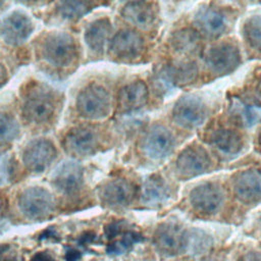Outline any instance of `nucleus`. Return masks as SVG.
<instances>
[{"label": "nucleus", "instance_id": "obj_43", "mask_svg": "<svg viewBox=\"0 0 261 261\" xmlns=\"http://www.w3.org/2000/svg\"><path fill=\"white\" fill-rule=\"evenodd\" d=\"M133 1H139V0H133Z\"/></svg>", "mask_w": 261, "mask_h": 261}, {"label": "nucleus", "instance_id": "obj_9", "mask_svg": "<svg viewBox=\"0 0 261 261\" xmlns=\"http://www.w3.org/2000/svg\"><path fill=\"white\" fill-rule=\"evenodd\" d=\"M174 144V137L166 126L154 124L145 135L142 148L150 159L161 160L172 152Z\"/></svg>", "mask_w": 261, "mask_h": 261}, {"label": "nucleus", "instance_id": "obj_39", "mask_svg": "<svg viewBox=\"0 0 261 261\" xmlns=\"http://www.w3.org/2000/svg\"><path fill=\"white\" fill-rule=\"evenodd\" d=\"M203 261H219V260L214 259V258H208V259H205V260H203Z\"/></svg>", "mask_w": 261, "mask_h": 261}, {"label": "nucleus", "instance_id": "obj_37", "mask_svg": "<svg viewBox=\"0 0 261 261\" xmlns=\"http://www.w3.org/2000/svg\"><path fill=\"white\" fill-rule=\"evenodd\" d=\"M15 1L24 6H36V5H41L45 3L47 0H15Z\"/></svg>", "mask_w": 261, "mask_h": 261}, {"label": "nucleus", "instance_id": "obj_27", "mask_svg": "<svg viewBox=\"0 0 261 261\" xmlns=\"http://www.w3.org/2000/svg\"><path fill=\"white\" fill-rule=\"evenodd\" d=\"M19 134V124L16 118L6 112H0V146L13 142Z\"/></svg>", "mask_w": 261, "mask_h": 261}, {"label": "nucleus", "instance_id": "obj_20", "mask_svg": "<svg viewBox=\"0 0 261 261\" xmlns=\"http://www.w3.org/2000/svg\"><path fill=\"white\" fill-rule=\"evenodd\" d=\"M148 101V88L142 81L132 82L122 87L117 95L118 107L129 112L142 108Z\"/></svg>", "mask_w": 261, "mask_h": 261}, {"label": "nucleus", "instance_id": "obj_16", "mask_svg": "<svg viewBox=\"0 0 261 261\" xmlns=\"http://www.w3.org/2000/svg\"><path fill=\"white\" fill-rule=\"evenodd\" d=\"M98 147V134L90 126H75L71 128L64 138V148L75 155H91L96 152Z\"/></svg>", "mask_w": 261, "mask_h": 261}, {"label": "nucleus", "instance_id": "obj_5", "mask_svg": "<svg viewBox=\"0 0 261 261\" xmlns=\"http://www.w3.org/2000/svg\"><path fill=\"white\" fill-rule=\"evenodd\" d=\"M20 212L29 219L40 220L48 217L55 208L53 195L42 187H31L18 198Z\"/></svg>", "mask_w": 261, "mask_h": 261}, {"label": "nucleus", "instance_id": "obj_15", "mask_svg": "<svg viewBox=\"0 0 261 261\" xmlns=\"http://www.w3.org/2000/svg\"><path fill=\"white\" fill-rule=\"evenodd\" d=\"M51 179L60 192L74 193L83 184V167L75 160H63L53 170Z\"/></svg>", "mask_w": 261, "mask_h": 261}, {"label": "nucleus", "instance_id": "obj_3", "mask_svg": "<svg viewBox=\"0 0 261 261\" xmlns=\"http://www.w3.org/2000/svg\"><path fill=\"white\" fill-rule=\"evenodd\" d=\"M110 108L109 93L99 84L92 83L86 86L76 97V110L85 118H104L109 114Z\"/></svg>", "mask_w": 261, "mask_h": 261}, {"label": "nucleus", "instance_id": "obj_35", "mask_svg": "<svg viewBox=\"0 0 261 261\" xmlns=\"http://www.w3.org/2000/svg\"><path fill=\"white\" fill-rule=\"evenodd\" d=\"M31 261H53V258L49 253L46 252H39L34 255Z\"/></svg>", "mask_w": 261, "mask_h": 261}, {"label": "nucleus", "instance_id": "obj_40", "mask_svg": "<svg viewBox=\"0 0 261 261\" xmlns=\"http://www.w3.org/2000/svg\"><path fill=\"white\" fill-rule=\"evenodd\" d=\"M258 139H259V144L261 145V129H260V133H259V138Z\"/></svg>", "mask_w": 261, "mask_h": 261}, {"label": "nucleus", "instance_id": "obj_36", "mask_svg": "<svg viewBox=\"0 0 261 261\" xmlns=\"http://www.w3.org/2000/svg\"><path fill=\"white\" fill-rule=\"evenodd\" d=\"M8 80V72L6 67L0 62V88H2Z\"/></svg>", "mask_w": 261, "mask_h": 261}, {"label": "nucleus", "instance_id": "obj_17", "mask_svg": "<svg viewBox=\"0 0 261 261\" xmlns=\"http://www.w3.org/2000/svg\"><path fill=\"white\" fill-rule=\"evenodd\" d=\"M232 190L243 203L251 204L261 199V172L257 169L240 171L233 176Z\"/></svg>", "mask_w": 261, "mask_h": 261}, {"label": "nucleus", "instance_id": "obj_18", "mask_svg": "<svg viewBox=\"0 0 261 261\" xmlns=\"http://www.w3.org/2000/svg\"><path fill=\"white\" fill-rule=\"evenodd\" d=\"M123 18L141 30H151L157 21L156 7L145 1H133L127 3L121 10Z\"/></svg>", "mask_w": 261, "mask_h": 261}, {"label": "nucleus", "instance_id": "obj_38", "mask_svg": "<svg viewBox=\"0 0 261 261\" xmlns=\"http://www.w3.org/2000/svg\"><path fill=\"white\" fill-rule=\"evenodd\" d=\"M7 249V246H4V245H0V255Z\"/></svg>", "mask_w": 261, "mask_h": 261}, {"label": "nucleus", "instance_id": "obj_8", "mask_svg": "<svg viewBox=\"0 0 261 261\" xmlns=\"http://www.w3.org/2000/svg\"><path fill=\"white\" fill-rule=\"evenodd\" d=\"M205 62L214 73L227 74L241 63V53L232 43H220L207 51Z\"/></svg>", "mask_w": 261, "mask_h": 261}, {"label": "nucleus", "instance_id": "obj_22", "mask_svg": "<svg viewBox=\"0 0 261 261\" xmlns=\"http://www.w3.org/2000/svg\"><path fill=\"white\" fill-rule=\"evenodd\" d=\"M111 32V22L108 18H99L91 22L85 31L84 39L88 48L95 52L101 53Z\"/></svg>", "mask_w": 261, "mask_h": 261}, {"label": "nucleus", "instance_id": "obj_34", "mask_svg": "<svg viewBox=\"0 0 261 261\" xmlns=\"http://www.w3.org/2000/svg\"><path fill=\"white\" fill-rule=\"evenodd\" d=\"M81 258V253L75 249H67L65 253V261H77Z\"/></svg>", "mask_w": 261, "mask_h": 261}, {"label": "nucleus", "instance_id": "obj_31", "mask_svg": "<svg viewBox=\"0 0 261 261\" xmlns=\"http://www.w3.org/2000/svg\"><path fill=\"white\" fill-rule=\"evenodd\" d=\"M11 171V160L8 154H0V186L8 182Z\"/></svg>", "mask_w": 261, "mask_h": 261}, {"label": "nucleus", "instance_id": "obj_21", "mask_svg": "<svg viewBox=\"0 0 261 261\" xmlns=\"http://www.w3.org/2000/svg\"><path fill=\"white\" fill-rule=\"evenodd\" d=\"M195 23L204 34L216 37L221 35L227 27L225 16L213 8H202L195 17Z\"/></svg>", "mask_w": 261, "mask_h": 261}, {"label": "nucleus", "instance_id": "obj_24", "mask_svg": "<svg viewBox=\"0 0 261 261\" xmlns=\"http://www.w3.org/2000/svg\"><path fill=\"white\" fill-rule=\"evenodd\" d=\"M143 200L149 205L163 203L169 197V188L159 175L150 176L143 186Z\"/></svg>", "mask_w": 261, "mask_h": 261}, {"label": "nucleus", "instance_id": "obj_4", "mask_svg": "<svg viewBox=\"0 0 261 261\" xmlns=\"http://www.w3.org/2000/svg\"><path fill=\"white\" fill-rule=\"evenodd\" d=\"M191 230L171 223L158 225L154 233V244L158 251L166 256H174L190 250Z\"/></svg>", "mask_w": 261, "mask_h": 261}, {"label": "nucleus", "instance_id": "obj_10", "mask_svg": "<svg viewBox=\"0 0 261 261\" xmlns=\"http://www.w3.org/2000/svg\"><path fill=\"white\" fill-rule=\"evenodd\" d=\"M211 165L207 151L199 145L187 147L177 157L175 168L177 173L185 178L198 176L206 172Z\"/></svg>", "mask_w": 261, "mask_h": 261}, {"label": "nucleus", "instance_id": "obj_12", "mask_svg": "<svg viewBox=\"0 0 261 261\" xmlns=\"http://www.w3.org/2000/svg\"><path fill=\"white\" fill-rule=\"evenodd\" d=\"M144 49V41L140 34L132 30H122L110 41V54L120 61H133L139 58Z\"/></svg>", "mask_w": 261, "mask_h": 261}, {"label": "nucleus", "instance_id": "obj_30", "mask_svg": "<svg viewBox=\"0 0 261 261\" xmlns=\"http://www.w3.org/2000/svg\"><path fill=\"white\" fill-rule=\"evenodd\" d=\"M143 241V237L135 231H126L122 234L121 239L118 241L113 242L110 244L106 251L108 254L111 255H119L127 251L129 248H132L135 244Z\"/></svg>", "mask_w": 261, "mask_h": 261}, {"label": "nucleus", "instance_id": "obj_11", "mask_svg": "<svg viewBox=\"0 0 261 261\" xmlns=\"http://www.w3.org/2000/svg\"><path fill=\"white\" fill-rule=\"evenodd\" d=\"M56 148L47 139H35L28 143L22 152V161L32 172L44 171L55 159Z\"/></svg>", "mask_w": 261, "mask_h": 261}, {"label": "nucleus", "instance_id": "obj_13", "mask_svg": "<svg viewBox=\"0 0 261 261\" xmlns=\"http://www.w3.org/2000/svg\"><path fill=\"white\" fill-rule=\"evenodd\" d=\"M190 203L192 207L203 214L215 213L221 206L223 194L215 182H203L190 192Z\"/></svg>", "mask_w": 261, "mask_h": 261}, {"label": "nucleus", "instance_id": "obj_28", "mask_svg": "<svg viewBox=\"0 0 261 261\" xmlns=\"http://www.w3.org/2000/svg\"><path fill=\"white\" fill-rule=\"evenodd\" d=\"M243 34L248 44L261 52V15L249 17L244 23Z\"/></svg>", "mask_w": 261, "mask_h": 261}, {"label": "nucleus", "instance_id": "obj_33", "mask_svg": "<svg viewBox=\"0 0 261 261\" xmlns=\"http://www.w3.org/2000/svg\"><path fill=\"white\" fill-rule=\"evenodd\" d=\"M253 100L258 103L261 104V76L258 79V81L256 82L254 88H253Z\"/></svg>", "mask_w": 261, "mask_h": 261}, {"label": "nucleus", "instance_id": "obj_2", "mask_svg": "<svg viewBox=\"0 0 261 261\" xmlns=\"http://www.w3.org/2000/svg\"><path fill=\"white\" fill-rule=\"evenodd\" d=\"M56 106V94L52 89L43 85H34L23 98L22 115L29 122L46 123L54 116Z\"/></svg>", "mask_w": 261, "mask_h": 261}, {"label": "nucleus", "instance_id": "obj_26", "mask_svg": "<svg viewBox=\"0 0 261 261\" xmlns=\"http://www.w3.org/2000/svg\"><path fill=\"white\" fill-rule=\"evenodd\" d=\"M171 42L174 50L184 54L194 53L200 46L199 36L194 31L188 29L175 33Z\"/></svg>", "mask_w": 261, "mask_h": 261}, {"label": "nucleus", "instance_id": "obj_6", "mask_svg": "<svg viewBox=\"0 0 261 261\" xmlns=\"http://www.w3.org/2000/svg\"><path fill=\"white\" fill-rule=\"evenodd\" d=\"M208 112V106L202 98L197 95H186L174 104L172 118L180 127L193 129L204 123Z\"/></svg>", "mask_w": 261, "mask_h": 261}, {"label": "nucleus", "instance_id": "obj_42", "mask_svg": "<svg viewBox=\"0 0 261 261\" xmlns=\"http://www.w3.org/2000/svg\"><path fill=\"white\" fill-rule=\"evenodd\" d=\"M259 222H260V227H261V215H260V218H259Z\"/></svg>", "mask_w": 261, "mask_h": 261}, {"label": "nucleus", "instance_id": "obj_29", "mask_svg": "<svg viewBox=\"0 0 261 261\" xmlns=\"http://www.w3.org/2000/svg\"><path fill=\"white\" fill-rule=\"evenodd\" d=\"M230 114L241 125L252 126L259 118L258 111H256L252 106L243 104L240 101L232 102L230 106Z\"/></svg>", "mask_w": 261, "mask_h": 261}, {"label": "nucleus", "instance_id": "obj_14", "mask_svg": "<svg viewBox=\"0 0 261 261\" xmlns=\"http://www.w3.org/2000/svg\"><path fill=\"white\" fill-rule=\"evenodd\" d=\"M197 75V67L193 63L170 64L161 68L155 79L158 90L169 91L174 87L186 85L194 81Z\"/></svg>", "mask_w": 261, "mask_h": 261}, {"label": "nucleus", "instance_id": "obj_32", "mask_svg": "<svg viewBox=\"0 0 261 261\" xmlns=\"http://www.w3.org/2000/svg\"><path fill=\"white\" fill-rule=\"evenodd\" d=\"M238 261H261V253L259 252H248L240 257Z\"/></svg>", "mask_w": 261, "mask_h": 261}, {"label": "nucleus", "instance_id": "obj_41", "mask_svg": "<svg viewBox=\"0 0 261 261\" xmlns=\"http://www.w3.org/2000/svg\"><path fill=\"white\" fill-rule=\"evenodd\" d=\"M3 3H4V0H0V8L2 7V5H3Z\"/></svg>", "mask_w": 261, "mask_h": 261}, {"label": "nucleus", "instance_id": "obj_7", "mask_svg": "<svg viewBox=\"0 0 261 261\" xmlns=\"http://www.w3.org/2000/svg\"><path fill=\"white\" fill-rule=\"evenodd\" d=\"M34 32V23L28 14L22 11H12L0 22V36L9 46L22 45Z\"/></svg>", "mask_w": 261, "mask_h": 261}, {"label": "nucleus", "instance_id": "obj_1", "mask_svg": "<svg viewBox=\"0 0 261 261\" xmlns=\"http://www.w3.org/2000/svg\"><path fill=\"white\" fill-rule=\"evenodd\" d=\"M38 56L51 66L65 68L77 58L74 39L64 32H49L37 44Z\"/></svg>", "mask_w": 261, "mask_h": 261}, {"label": "nucleus", "instance_id": "obj_19", "mask_svg": "<svg viewBox=\"0 0 261 261\" xmlns=\"http://www.w3.org/2000/svg\"><path fill=\"white\" fill-rule=\"evenodd\" d=\"M135 190L130 182L124 179H111L99 189L101 201L111 207H120L130 203Z\"/></svg>", "mask_w": 261, "mask_h": 261}, {"label": "nucleus", "instance_id": "obj_23", "mask_svg": "<svg viewBox=\"0 0 261 261\" xmlns=\"http://www.w3.org/2000/svg\"><path fill=\"white\" fill-rule=\"evenodd\" d=\"M212 145L224 155H236L243 147L241 135L230 128H217L210 136Z\"/></svg>", "mask_w": 261, "mask_h": 261}, {"label": "nucleus", "instance_id": "obj_25", "mask_svg": "<svg viewBox=\"0 0 261 261\" xmlns=\"http://www.w3.org/2000/svg\"><path fill=\"white\" fill-rule=\"evenodd\" d=\"M95 3L96 0H60L57 5V11L64 19L75 20L87 14Z\"/></svg>", "mask_w": 261, "mask_h": 261}]
</instances>
